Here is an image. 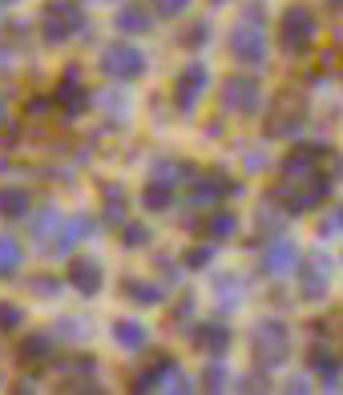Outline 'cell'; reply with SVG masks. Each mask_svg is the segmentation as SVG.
Returning <instances> with one entry per match:
<instances>
[{
    "mask_svg": "<svg viewBox=\"0 0 343 395\" xmlns=\"http://www.w3.org/2000/svg\"><path fill=\"white\" fill-rule=\"evenodd\" d=\"M101 73L114 77V81H137L146 73V53L125 45V40H114L101 49Z\"/></svg>",
    "mask_w": 343,
    "mask_h": 395,
    "instance_id": "obj_6",
    "label": "cell"
},
{
    "mask_svg": "<svg viewBox=\"0 0 343 395\" xmlns=\"http://www.w3.org/2000/svg\"><path fill=\"white\" fill-rule=\"evenodd\" d=\"M17 359L24 363V367H45V363L53 359V339L49 335H29L17 347Z\"/></svg>",
    "mask_w": 343,
    "mask_h": 395,
    "instance_id": "obj_23",
    "label": "cell"
},
{
    "mask_svg": "<svg viewBox=\"0 0 343 395\" xmlns=\"http://www.w3.org/2000/svg\"><path fill=\"white\" fill-rule=\"evenodd\" d=\"M0 125H4V97H0Z\"/></svg>",
    "mask_w": 343,
    "mask_h": 395,
    "instance_id": "obj_47",
    "label": "cell"
},
{
    "mask_svg": "<svg viewBox=\"0 0 343 395\" xmlns=\"http://www.w3.org/2000/svg\"><path fill=\"white\" fill-rule=\"evenodd\" d=\"M198 230L206 234L210 242H227V238H234V230H238V218L230 210H210L206 218L198 222Z\"/></svg>",
    "mask_w": 343,
    "mask_h": 395,
    "instance_id": "obj_21",
    "label": "cell"
},
{
    "mask_svg": "<svg viewBox=\"0 0 343 395\" xmlns=\"http://www.w3.org/2000/svg\"><path fill=\"white\" fill-rule=\"evenodd\" d=\"M287 392H295V395H303V392H311V383H307L303 375L299 379H291V383H287Z\"/></svg>",
    "mask_w": 343,
    "mask_h": 395,
    "instance_id": "obj_44",
    "label": "cell"
},
{
    "mask_svg": "<svg viewBox=\"0 0 343 395\" xmlns=\"http://www.w3.org/2000/svg\"><path fill=\"white\" fill-rule=\"evenodd\" d=\"M335 226H340V230H343V206L335 210Z\"/></svg>",
    "mask_w": 343,
    "mask_h": 395,
    "instance_id": "obj_46",
    "label": "cell"
},
{
    "mask_svg": "<svg viewBox=\"0 0 343 395\" xmlns=\"http://www.w3.org/2000/svg\"><path fill=\"white\" fill-rule=\"evenodd\" d=\"M121 286H125V295H130L134 302H142V307L162 302V286H153V282H146V279H125Z\"/></svg>",
    "mask_w": 343,
    "mask_h": 395,
    "instance_id": "obj_29",
    "label": "cell"
},
{
    "mask_svg": "<svg viewBox=\"0 0 343 395\" xmlns=\"http://www.w3.org/2000/svg\"><path fill=\"white\" fill-rule=\"evenodd\" d=\"M101 222L105 226H125V189L117 186V182H105L101 186Z\"/></svg>",
    "mask_w": 343,
    "mask_h": 395,
    "instance_id": "obj_20",
    "label": "cell"
},
{
    "mask_svg": "<svg viewBox=\"0 0 343 395\" xmlns=\"http://www.w3.org/2000/svg\"><path fill=\"white\" fill-rule=\"evenodd\" d=\"M20 319H24V311H20L17 302H8V299H0V331H17Z\"/></svg>",
    "mask_w": 343,
    "mask_h": 395,
    "instance_id": "obj_32",
    "label": "cell"
},
{
    "mask_svg": "<svg viewBox=\"0 0 343 395\" xmlns=\"http://www.w3.org/2000/svg\"><path fill=\"white\" fill-rule=\"evenodd\" d=\"M53 105H61V113H65V117H77V113L89 105V89L81 85L77 69H65V77H61L57 89H53Z\"/></svg>",
    "mask_w": 343,
    "mask_h": 395,
    "instance_id": "obj_13",
    "label": "cell"
},
{
    "mask_svg": "<svg viewBox=\"0 0 343 395\" xmlns=\"http://www.w3.org/2000/svg\"><path fill=\"white\" fill-rule=\"evenodd\" d=\"M174 371H178V359H174V355H162L158 363H150L146 371H137V379L130 383V392H137V395H142V392H162V387L170 383Z\"/></svg>",
    "mask_w": 343,
    "mask_h": 395,
    "instance_id": "obj_17",
    "label": "cell"
},
{
    "mask_svg": "<svg viewBox=\"0 0 343 395\" xmlns=\"http://www.w3.org/2000/svg\"><path fill=\"white\" fill-rule=\"evenodd\" d=\"M206 37H210V20H198L190 33H186V45H190V49H198V45H206Z\"/></svg>",
    "mask_w": 343,
    "mask_h": 395,
    "instance_id": "obj_36",
    "label": "cell"
},
{
    "mask_svg": "<svg viewBox=\"0 0 343 395\" xmlns=\"http://www.w3.org/2000/svg\"><path fill=\"white\" fill-rule=\"evenodd\" d=\"M307 113L295 97H279V105L270 109V121H267V137H295L303 130Z\"/></svg>",
    "mask_w": 343,
    "mask_h": 395,
    "instance_id": "obj_12",
    "label": "cell"
},
{
    "mask_svg": "<svg viewBox=\"0 0 343 395\" xmlns=\"http://www.w3.org/2000/svg\"><path fill=\"white\" fill-rule=\"evenodd\" d=\"M218 97H222V105H227L230 113H238V117H250V113H259V105H263V89H259V81H250V77H227L222 89H218Z\"/></svg>",
    "mask_w": 343,
    "mask_h": 395,
    "instance_id": "obj_8",
    "label": "cell"
},
{
    "mask_svg": "<svg viewBox=\"0 0 343 395\" xmlns=\"http://www.w3.org/2000/svg\"><path fill=\"white\" fill-rule=\"evenodd\" d=\"M0 4H13V0H0Z\"/></svg>",
    "mask_w": 343,
    "mask_h": 395,
    "instance_id": "obj_49",
    "label": "cell"
},
{
    "mask_svg": "<svg viewBox=\"0 0 343 395\" xmlns=\"http://www.w3.org/2000/svg\"><path fill=\"white\" fill-rule=\"evenodd\" d=\"M101 263L97 258H89V254H77L73 263H69V274H65V282H73V291H81V295H97L101 291Z\"/></svg>",
    "mask_w": 343,
    "mask_h": 395,
    "instance_id": "obj_15",
    "label": "cell"
},
{
    "mask_svg": "<svg viewBox=\"0 0 343 395\" xmlns=\"http://www.w3.org/2000/svg\"><path fill=\"white\" fill-rule=\"evenodd\" d=\"M210 258H214V246H190L186 254H182V266H190V270H202V266H210Z\"/></svg>",
    "mask_w": 343,
    "mask_h": 395,
    "instance_id": "obj_31",
    "label": "cell"
},
{
    "mask_svg": "<svg viewBox=\"0 0 343 395\" xmlns=\"http://www.w3.org/2000/svg\"><path fill=\"white\" fill-rule=\"evenodd\" d=\"M61 392H101L93 379H73V383H61Z\"/></svg>",
    "mask_w": 343,
    "mask_h": 395,
    "instance_id": "obj_43",
    "label": "cell"
},
{
    "mask_svg": "<svg viewBox=\"0 0 343 395\" xmlns=\"http://www.w3.org/2000/svg\"><path fill=\"white\" fill-rule=\"evenodd\" d=\"M20 258H24V250L13 234H0V279H13L20 270Z\"/></svg>",
    "mask_w": 343,
    "mask_h": 395,
    "instance_id": "obj_28",
    "label": "cell"
},
{
    "mask_svg": "<svg viewBox=\"0 0 343 395\" xmlns=\"http://www.w3.org/2000/svg\"><path fill=\"white\" fill-rule=\"evenodd\" d=\"M250 351L259 359V367H279L287 355H291V331H287L283 319H267L254 323V331H250Z\"/></svg>",
    "mask_w": 343,
    "mask_h": 395,
    "instance_id": "obj_4",
    "label": "cell"
},
{
    "mask_svg": "<svg viewBox=\"0 0 343 395\" xmlns=\"http://www.w3.org/2000/svg\"><path fill=\"white\" fill-rule=\"evenodd\" d=\"M73 33H85V8L77 0H49L40 8V37H45V45H65Z\"/></svg>",
    "mask_w": 343,
    "mask_h": 395,
    "instance_id": "obj_3",
    "label": "cell"
},
{
    "mask_svg": "<svg viewBox=\"0 0 343 395\" xmlns=\"http://www.w3.org/2000/svg\"><path fill=\"white\" fill-rule=\"evenodd\" d=\"M227 367H222V363H210L206 371H202V387H206V392H222V387H227Z\"/></svg>",
    "mask_w": 343,
    "mask_h": 395,
    "instance_id": "obj_33",
    "label": "cell"
},
{
    "mask_svg": "<svg viewBox=\"0 0 343 395\" xmlns=\"http://www.w3.org/2000/svg\"><path fill=\"white\" fill-rule=\"evenodd\" d=\"M214 295H222V299H238V279L234 274H222V279H214Z\"/></svg>",
    "mask_w": 343,
    "mask_h": 395,
    "instance_id": "obj_35",
    "label": "cell"
},
{
    "mask_svg": "<svg viewBox=\"0 0 343 395\" xmlns=\"http://www.w3.org/2000/svg\"><path fill=\"white\" fill-rule=\"evenodd\" d=\"M190 387H194L190 375H182V371H174L170 383H166V392H178V395H182V392H190Z\"/></svg>",
    "mask_w": 343,
    "mask_h": 395,
    "instance_id": "obj_41",
    "label": "cell"
},
{
    "mask_svg": "<svg viewBox=\"0 0 343 395\" xmlns=\"http://www.w3.org/2000/svg\"><path fill=\"white\" fill-rule=\"evenodd\" d=\"M121 33H150L153 29V13L150 8H142V4H125V8H117V20H114Z\"/></svg>",
    "mask_w": 343,
    "mask_h": 395,
    "instance_id": "obj_24",
    "label": "cell"
},
{
    "mask_svg": "<svg viewBox=\"0 0 343 395\" xmlns=\"http://www.w3.org/2000/svg\"><path fill=\"white\" fill-rule=\"evenodd\" d=\"M214 4H222V0H214Z\"/></svg>",
    "mask_w": 343,
    "mask_h": 395,
    "instance_id": "obj_50",
    "label": "cell"
},
{
    "mask_svg": "<svg viewBox=\"0 0 343 395\" xmlns=\"http://www.w3.org/2000/svg\"><path fill=\"white\" fill-rule=\"evenodd\" d=\"M61 222H65V218L57 214V206H40V214L29 222V230H33V238H37V242H53V238H57V230H61Z\"/></svg>",
    "mask_w": 343,
    "mask_h": 395,
    "instance_id": "obj_26",
    "label": "cell"
},
{
    "mask_svg": "<svg viewBox=\"0 0 343 395\" xmlns=\"http://www.w3.org/2000/svg\"><path fill=\"white\" fill-rule=\"evenodd\" d=\"M327 153H331V146H295V150L283 157V166H279V178H303V173H315V169H323Z\"/></svg>",
    "mask_w": 343,
    "mask_h": 395,
    "instance_id": "obj_11",
    "label": "cell"
},
{
    "mask_svg": "<svg viewBox=\"0 0 343 395\" xmlns=\"http://www.w3.org/2000/svg\"><path fill=\"white\" fill-rule=\"evenodd\" d=\"M190 8V0H153V13L158 17H182Z\"/></svg>",
    "mask_w": 343,
    "mask_h": 395,
    "instance_id": "obj_34",
    "label": "cell"
},
{
    "mask_svg": "<svg viewBox=\"0 0 343 395\" xmlns=\"http://www.w3.org/2000/svg\"><path fill=\"white\" fill-rule=\"evenodd\" d=\"M114 339L125 347V351H142L150 335H146V327H142L137 319H117L114 323Z\"/></svg>",
    "mask_w": 343,
    "mask_h": 395,
    "instance_id": "obj_27",
    "label": "cell"
},
{
    "mask_svg": "<svg viewBox=\"0 0 343 395\" xmlns=\"http://www.w3.org/2000/svg\"><path fill=\"white\" fill-rule=\"evenodd\" d=\"M69 367H73V371H81V375H93L97 363H93V355H73V359H69Z\"/></svg>",
    "mask_w": 343,
    "mask_h": 395,
    "instance_id": "obj_40",
    "label": "cell"
},
{
    "mask_svg": "<svg viewBox=\"0 0 343 395\" xmlns=\"http://www.w3.org/2000/svg\"><path fill=\"white\" fill-rule=\"evenodd\" d=\"M121 242H125V250H142V246L150 242V230L142 222H125L121 226Z\"/></svg>",
    "mask_w": 343,
    "mask_h": 395,
    "instance_id": "obj_30",
    "label": "cell"
},
{
    "mask_svg": "<svg viewBox=\"0 0 343 395\" xmlns=\"http://www.w3.org/2000/svg\"><path fill=\"white\" fill-rule=\"evenodd\" d=\"M33 291L49 299V295H57V291H61V282H57V279H49V274H40V279H33Z\"/></svg>",
    "mask_w": 343,
    "mask_h": 395,
    "instance_id": "obj_39",
    "label": "cell"
},
{
    "mask_svg": "<svg viewBox=\"0 0 343 395\" xmlns=\"http://www.w3.org/2000/svg\"><path fill=\"white\" fill-rule=\"evenodd\" d=\"M295 263H299V246L283 234H270L267 250H263V270L267 274H287V270H295Z\"/></svg>",
    "mask_w": 343,
    "mask_h": 395,
    "instance_id": "obj_14",
    "label": "cell"
},
{
    "mask_svg": "<svg viewBox=\"0 0 343 395\" xmlns=\"http://www.w3.org/2000/svg\"><path fill=\"white\" fill-rule=\"evenodd\" d=\"M230 56L238 65H250V69H263L267 65V33H263V8L254 4L243 13V20L230 29Z\"/></svg>",
    "mask_w": 343,
    "mask_h": 395,
    "instance_id": "obj_2",
    "label": "cell"
},
{
    "mask_svg": "<svg viewBox=\"0 0 343 395\" xmlns=\"http://www.w3.org/2000/svg\"><path fill=\"white\" fill-rule=\"evenodd\" d=\"M170 202H174V186L166 178H150V186L142 189V206L158 214V210H170Z\"/></svg>",
    "mask_w": 343,
    "mask_h": 395,
    "instance_id": "obj_25",
    "label": "cell"
},
{
    "mask_svg": "<svg viewBox=\"0 0 343 395\" xmlns=\"http://www.w3.org/2000/svg\"><path fill=\"white\" fill-rule=\"evenodd\" d=\"M331 186H335V178H331L327 169H315V173H303V178H279L275 202H279L291 218H299L307 210H315L319 202H327Z\"/></svg>",
    "mask_w": 343,
    "mask_h": 395,
    "instance_id": "obj_1",
    "label": "cell"
},
{
    "mask_svg": "<svg viewBox=\"0 0 343 395\" xmlns=\"http://www.w3.org/2000/svg\"><path fill=\"white\" fill-rule=\"evenodd\" d=\"M29 194L24 186H0V218H8V222H20V218H29Z\"/></svg>",
    "mask_w": 343,
    "mask_h": 395,
    "instance_id": "obj_22",
    "label": "cell"
},
{
    "mask_svg": "<svg viewBox=\"0 0 343 395\" xmlns=\"http://www.w3.org/2000/svg\"><path fill=\"white\" fill-rule=\"evenodd\" d=\"M89 234H93V218H89V214H73V218L61 222L57 238H53L49 246H53V254H69V250H73L77 242H85Z\"/></svg>",
    "mask_w": 343,
    "mask_h": 395,
    "instance_id": "obj_16",
    "label": "cell"
},
{
    "mask_svg": "<svg viewBox=\"0 0 343 395\" xmlns=\"http://www.w3.org/2000/svg\"><path fill=\"white\" fill-rule=\"evenodd\" d=\"M315 13L307 8V4H291L279 20V45H283V53L291 56H303L311 49V40H315Z\"/></svg>",
    "mask_w": 343,
    "mask_h": 395,
    "instance_id": "obj_5",
    "label": "cell"
},
{
    "mask_svg": "<svg viewBox=\"0 0 343 395\" xmlns=\"http://www.w3.org/2000/svg\"><path fill=\"white\" fill-rule=\"evenodd\" d=\"M190 315H194V295H186V299L174 307V327H182V323H190Z\"/></svg>",
    "mask_w": 343,
    "mask_h": 395,
    "instance_id": "obj_37",
    "label": "cell"
},
{
    "mask_svg": "<svg viewBox=\"0 0 343 395\" xmlns=\"http://www.w3.org/2000/svg\"><path fill=\"white\" fill-rule=\"evenodd\" d=\"M206 65L202 61H190L182 73H178V81H174V105H178V113H194V105H198V97H202V89H206Z\"/></svg>",
    "mask_w": 343,
    "mask_h": 395,
    "instance_id": "obj_9",
    "label": "cell"
},
{
    "mask_svg": "<svg viewBox=\"0 0 343 395\" xmlns=\"http://www.w3.org/2000/svg\"><path fill=\"white\" fill-rule=\"evenodd\" d=\"M8 69H13V61H8V49H0V77L8 73Z\"/></svg>",
    "mask_w": 343,
    "mask_h": 395,
    "instance_id": "obj_45",
    "label": "cell"
},
{
    "mask_svg": "<svg viewBox=\"0 0 343 395\" xmlns=\"http://www.w3.org/2000/svg\"><path fill=\"white\" fill-rule=\"evenodd\" d=\"M327 4H335V8H340V4H343V0H327Z\"/></svg>",
    "mask_w": 343,
    "mask_h": 395,
    "instance_id": "obj_48",
    "label": "cell"
},
{
    "mask_svg": "<svg viewBox=\"0 0 343 395\" xmlns=\"http://www.w3.org/2000/svg\"><path fill=\"white\" fill-rule=\"evenodd\" d=\"M230 327L227 323H218V319H210L202 323L198 331H194V343H198V351H206V355H227L230 351Z\"/></svg>",
    "mask_w": 343,
    "mask_h": 395,
    "instance_id": "obj_18",
    "label": "cell"
},
{
    "mask_svg": "<svg viewBox=\"0 0 343 395\" xmlns=\"http://www.w3.org/2000/svg\"><path fill=\"white\" fill-rule=\"evenodd\" d=\"M307 367H311L315 375L323 379L331 392L340 387V359L331 355V347H327V343H315V347L307 351Z\"/></svg>",
    "mask_w": 343,
    "mask_h": 395,
    "instance_id": "obj_19",
    "label": "cell"
},
{
    "mask_svg": "<svg viewBox=\"0 0 343 395\" xmlns=\"http://www.w3.org/2000/svg\"><path fill=\"white\" fill-rule=\"evenodd\" d=\"M323 169L331 173V178H335V182H340V178H343V157L331 150V153H327V162H323Z\"/></svg>",
    "mask_w": 343,
    "mask_h": 395,
    "instance_id": "obj_42",
    "label": "cell"
},
{
    "mask_svg": "<svg viewBox=\"0 0 343 395\" xmlns=\"http://www.w3.org/2000/svg\"><path fill=\"white\" fill-rule=\"evenodd\" d=\"M327 286H331V263H327V254H311L299 266V295L307 302H315L327 295Z\"/></svg>",
    "mask_w": 343,
    "mask_h": 395,
    "instance_id": "obj_10",
    "label": "cell"
},
{
    "mask_svg": "<svg viewBox=\"0 0 343 395\" xmlns=\"http://www.w3.org/2000/svg\"><path fill=\"white\" fill-rule=\"evenodd\" d=\"M270 383H267V375H259V371H254V375H247V379H238V392H267Z\"/></svg>",
    "mask_w": 343,
    "mask_h": 395,
    "instance_id": "obj_38",
    "label": "cell"
},
{
    "mask_svg": "<svg viewBox=\"0 0 343 395\" xmlns=\"http://www.w3.org/2000/svg\"><path fill=\"white\" fill-rule=\"evenodd\" d=\"M230 194H238V182H234L230 173H222V169H206V173H194L190 178L186 202H190V206H210V202L230 198Z\"/></svg>",
    "mask_w": 343,
    "mask_h": 395,
    "instance_id": "obj_7",
    "label": "cell"
}]
</instances>
